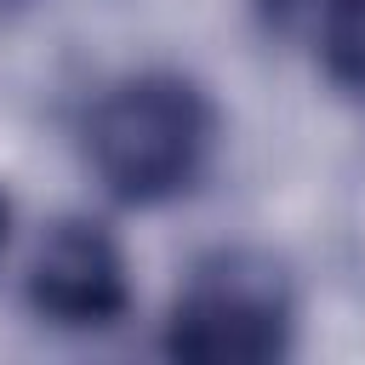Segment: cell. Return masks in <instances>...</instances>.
<instances>
[{"mask_svg": "<svg viewBox=\"0 0 365 365\" xmlns=\"http://www.w3.org/2000/svg\"><path fill=\"white\" fill-rule=\"evenodd\" d=\"M314 51L331 63V74L348 91L365 97V0H336L325 29H319V40H314Z\"/></svg>", "mask_w": 365, "mask_h": 365, "instance_id": "obj_4", "label": "cell"}, {"mask_svg": "<svg viewBox=\"0 0 365 365\" xmlns=\"http://www.w3.org/2000/svg\"><path fill=\"white\" fill-rule=\"evenodd\" d=\"M211 148V108L177 74H137L97 97L86 120V160L120 200L177 194Z\"/></svg>", "mask_w": 365, "mask_h": 365, "instance_id": "obj_1", "label": "cell"}, {"mask_svg": "<svg viewBox=\"0 0 365 365\" xmlns=\"http://www.w3.org/2000/svg\"><path fill=\"white\" fill-rule=\"evenodd\" d=\"M29 302L57 325H108L125 308V257L97 222H57L29 262Z\"/></svg>", "mask_w": 365, "mask_h": 365, "instance_id": "obj_3", "label": "cell"}, {"mask_svg": "<svg viewBox=\"0 0 365 365\" xmlns=\"http://www.w3.org/2000/svg\"><path fill=\"white\" fill-rule=\"evenodd\" d=\"M0 222H6V211H0Z\"/></svg>", "mask_w": 365, "mask_h": 365, "instance_id": "obj_6", "label": "cell"}, {"mask_svg": "<svg viewBox=\"0 0 365 365\" xmlns=\"http://www.w3.org/2000/svg\"><path fill=\"white\" fill-rule=\"evenodd\" d=\"M257 6H262V17H268V23H274L285 40H302V46H314L336 0H257Z\"/></svg>", "mask_w": 365, "mask_h": 365, "instance_id": "obj_5", "label": "cell"}, {"mask_svg": "<svg viewBox=\"0 0 365 365\" xmlns=\"http://www.w3.org/2000/svg\"><path fill=\"white\" fill-rule=\"evenodd\" d=\"M291 342V285L257 251L205 257L171 302L165 348L205 365H257Z\"/></svg>", "mask_w": 365, "mask_h": 365, "instance_id": "obj_2", "label": "cell"}]
</instances>
